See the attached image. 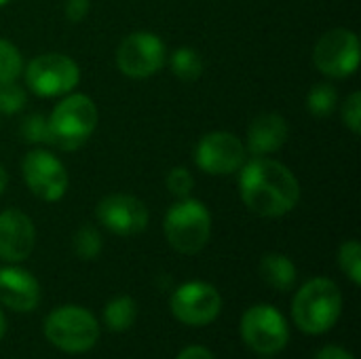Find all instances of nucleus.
<instances>
[{
  "instance_id": "obj_1",
  "label": "nucleus",
  "mask_w": 361,
  "mask_h": 359,
  "mask_svg": "<svg viewBox=\"0 0 361 359\" xmlns=\"http://www.w3.org/2000/svg\"><path fill=\"white\" fill-rule=\"evenodd\" d=\"M239 171L241 201L256 216L281 218L298 205L300 184L283 163L256 157Z\"/></svg>"
},
{
  "instance_id": "obj_2",
  "label": "nucleus",
  "mask_w": 361,
  "mask_h": 359,
  "mask_svg": "<svg viewBox=\"0 0 361 359\" xmlns=\"http://www.w3.org/2000/svg\"><path fill=\"white\" fill-rule=\"evenodd\" d=\"M343 294L338 286L328 277H315L307 281L294 296L292 315L296 326L305 334H324L341 317Z\"/></svg>"
},
{
  "instance_id": "obj_3",
  "label": "nucleus",
  "mask_w": 361,
  "mask_h": 359,
  "mask_svg": "<svg viewBox=\"0 0 361 359\" xmlns=\"http://www.w3.org/2000/svg\"><path fill=\"white\" fill-rule=\"evenodd\" d=\"M49 121L51 146L59 150H78L97 127V108L85 93H72L61 99Z\"/></svg>"
},
{
  "instance_id": "obj_4",
  "label": "nucleus",
  "mask_w": 361,
  "mask_h": 359,
  "mask_svg": "<svg viewBox=\"0 0 361 359\" xmlns=\"http://www.w3.org/2000/svg\"><path fill=\"white\" fill-rule=\"evenodd\" d=\"M165 237L169 245L186 256L199 254L212 235V214L209 209L192 197L173 203L165 216Z\"/></svg>"
},
{
  "instance_id": "obj_5",
  "label": "nucleus",
  "mask_w": 361,
  "mask_h": 359,
  "mask_svg": "<svg viewBox=\"0 0 361 359\" xmlns=\"http://www.w3.org/2000/svg\"><path fill=\"white\" fill-rule=\"evenodd\" d=\"M44 336L63 353H87L99 339V324L82 307H59L47 315Z\"/></svg>"
},
{
  "instance_id": "obj_6",
  "label": "nucleus",
  "mask_w": 361,
  "mask_h": 359,
  "mask_svg": "<svg viewBox=\"0 0 361 359\" xmlns=\"http://www.w3.org/2000/svg\"><path fill=\"white\" fill-rule=\"evenodd\" d=\"M80 80L76 61L63 53H42L25 68V85L40 97H57L74 91Z\"/></svg>"
},
{
  "instance_id": "obj_7",
  "label": "nucleus",
  "mask_w": 361,
  "mask_h": 359,
  "mask_svg": "<svg viewBox=\"0 0 361 359\" xmlns=\"http://www.w3.org/2000/svg\"><path fill=\"white\" fill-rule=\"evenodd\" d=\"M243 343L262 355H275L286 349L290 332L283 315L269 305H256L241 317Z\"/></svg>"
},
{
  "instance_id": "obj_8",
  "label": "nucleus",
  "mask_w": 361,
  "mask_h": 359,
  "mask_svg": "<svg viewBox=\"0 0 361 359\" xmlns=\"http://www.w3.org/2000/svg\"><path fill=\"white\" fill-rule=\"evenodd\" d=\"M317 70L330 78H347L360 66V38L353 30L336 28L326 32L313 51Z\"/></svg>"
},
{
  "instance_id": "obj_9",
  "label": "nucleus",
  "mask_w": 361,
  "mask_h": 359,
  "mask_svg": "<svg viewBox=\"0 0 361 359\" xmlns=\"http://www.w3.org/2000/svg\"><path fill=\"white\" fill-rule=\"evenodd\" d=\"M167 61L165 42L152 32H133L116 49V66L129 78H148Z\"/></svg>"
},
{
  "instance_id": "obj_10",
  "label": "nucleus",
  "mask_w": 361,
  "mask_h": 359,
  "mask_svg": "<svg viewBox=\"0 0 361 359\" xmlns=\"http://www.w3.org/2000/svg\"><path fill=\"white\" fill-rule=\"evenodd\" d=\"M21 174L32 195L47 203L59 201L68 190V171L63 163L49 150H30L23 157Z\"/></svg>"
},
{
  "instance_id": "obj_11",
  "label": "nucleus",
  "mask_w": 361,
  "mask_h": 359,
  "mask_svg": "<svg viewBox=\"0 0 361 359\" xmlns=\"http://www.w3.org/2000/svg\"><path fill=\"white\" fill-rule=\"evenodd\" d=\"M195 163L209 176H228L243 167L245 146L228 131H212L203 135L195 150Z\"/></svg>"
},
{
  "instance_id": "obj_12",
  "label": "nucleus",
  "mask_w": 361,
  "mask_h": 359,
  "mask_svg": "<svg viewBox=\"0 0 361 359\" xmlns=\"http://www.w3.org/2000/svg\"><path fill=\"white\" fill-rule=\"evenodd\" d=\"M169 307L178 322L186 326H207L220 315L222 298L214 286L188 281L173 292Z\"/></svg>"
},
{
  "instance_id": "obj_13",
  "label": "nucleus",
  "mask_w": 361,
  "mask_h": 359,
  "mask_svg": "<svg viewBox=\"0 0 361 359\" xmlns=\"http://www.w3.org/2000/svg\"><path fill=\"white\" fill-rule=\"evenodd\" d=\"M97 220L118 237H133L146 231L150 214L148 207L133 195H108L97 203Z\"/></svg>"
},
{
  "instance_id": "obj_14",
  "label": "nucleus",
  "mask_w": 361,
  "mask_h": 359,
  "mask_svg": "<svg viewBox=\"0 0 361 359\" xmlns=\"http://www.w3.org/2000/svg\"><path fill=\"white\" fill-rule=\"evenodd\" d=\"M36 241V231L30 220L19 209H4L0 214V258L6 262H23Z\"/></svg>"
},
{
  "instance_id": "obj_15",
  "label": "nucleus",
  "mask_w": 361,
  "mask_h": 359,
  "mask_svg": "<svg viewBox=\"0 0 361 359\" xmlns=\"http://www.w3.org/2000/svg\"><path fill=\"white\" fill-rule=\"evenodd\" d=\"M0 303L17 313L34 311L40 303V286L34 275L23 269H0Z\"/></svg>"
},
{
  "instance_id": "obj_16",
  "label": "nucleus",
  "mask_w": 361,
  "mask_h": 359,
  "mask_svg": "<svg viewBox=\"0 0 361 359\" xmlns=\"http://www.w3.org/2000/svg\"><path fill=\"white\" fill-rule=\"evenodd\" d=\"M288 123L281 114L267 112L252 121L247 129V148L254 157H264L277 152L288 140Z\"/></svg>"
},
{
  "instance_id": "obj_17",
  "label": "nucleus",
  "mask_w": 361,
  "mask_h": 359,
  "mask_svg": "<svg viewBox=\"0 0 361 359\" xmlns=\"http://www.w3.org/2000/svg\"><path fill=\"white\" fill-rule=\"evenodd\" d=\"M260 275L267 281V286L279 292L292 290L298 277L294 262L283 254H267L260 260Z\"/></svg>"
},
{
  "instance_id": "obj_18",
  "label": "nucleus",
  "mask_w": 361,
  "mask_h": 359,
  "mask_svg": "<svg viewBox=\"0 0 361 359\" xmlns=\"http://www.w3.org/2000/svg\"><path fill=\"white\" fill-rule=\"evenodd\" d=\"M137 307L131 296H116L104 307V322L112 332H125L133 326Z\"/></svg>"
},
{
  "instance_id": "obj_19",
  "label": "nucleus",
  "mask_w": 361,
  "mask_h": 359,
  "mask_svg": "<svg viewBox=\"0 0 361 359\" xmlns=\"http://www.w3.org/2000/svg\"><path fill=\"white\" fill-rule=\"evenodd\" d=\"M169 68L180 80L192 83L203 74V57L190 47H180L171 53Z\"/></svg>"
},
{
  "instance_id": "obj_20",
  "label": "nucleus",
  "mask_w": 361,
  "mask_h": 359,
  "mask_svg": "<svg viewBox=\"0 0 361 359\" xmlns=\"http://www.w3.org/2000/svg\"><path fill=\"white\" fill-rule=\"evenodd\" d=\"M338 106V91L330 83H319L307 93V110L317 116H330Z\"/></svg>"
},
{
  "instance_id": "obj_21",
  "label": "nucleus",
  "mask_w": 361,
  "mask_h": 359,
  "mask_svg": "<svg viewBox=\"0 0 361 359\" xmlns=\"http://www.w3.org/2000/svg\"><path fill=\"white\" fill-rule=\"evenodd\" d=\"M102 235L91 224L80 226L72 239V250L80 260H95L102 254Z\"/></svg>"
},
{
  "instance_id": "obj_22",
  "label": "nucleus",
  "mask_w": 361,
  "mask_h": 359,
  "mask_svg": "<svg viewBox=\"0 0 361 359\" xmlns=\"http://www.w3.org/2000/svg\"><path fill=\"white\" fill-rule=\"evenodd\" d=\"M21 70H23V61L19 49L13 42L0 38V83L17 80Z\"/></svg>"
},
{
  "instance_id": "obj_23",
  "label": "nucleus",
  "mask_w": 361,
  "mask_h": 359,
  "mask_svg": "<svg viewBox=\"0 0 361 359\" xmlns=\"http://www.w3.org/2000/svg\"><path fill=\"white\" fill-rule=\"evenodd\" d=\"M21 140L27 144H51V131L49 121L42 114H27L19 125Z\"/></svg>"
},
{
  "instance_id": "obj_24",
  "label": "nucleus",
  "mask_w": 361,
  "mask_h": 359,
  "mask_svg": "<svg viewBox=\"0 0 361 359\" xmlns=\"http://www.w3.org/2000/svg\"><path fill=\"white\" fill-rule=\"evenodd\" d=\"M338 264L345 271V275L355 284H361V245L360 241L351 239L345 241L338 250Z\"/></svg>"
},
{
  "instance_id": "obj_25",
  "label": "nucleus",
  "mask_w": 361,
  "mask_h": 359,
  "mask_svg": "<svg viewBox=\"0 0 361 359\" xmlns=\"http://www.w3.org/2000/svg\"><path fill=\"white\" fill-rule=\"evenodd\" d=\"M25 106V91L15 80L0 83V112L17 114Z\"/></svg>"
},
{
  "instance_id": "obj_26",
  "label": "nucleus",
  "mask_w": 361,
  "mask_h": 359,
  "mask_svg": "<svg viewBox=\"0 0 361 359\" xmlns=\"http://www.w3.org/2000/svg\"><path fill=\"white\" fill-rule=\"evenodd\" d=\"M167 190L176 197V199H186L190 197L192 193V186H195V178L192 174L186 169V167H173L169 174H167Z\"/></svg>"
},
{
  "instance_id": "obj_27",
  "label": "nucleus",
  "mask_w": 361,
  "mask_h": 359,
  "mask_svg": "<svg viewBox=\"0 0 361 359\" xmlns=\"http://www.w3.org/2000/svg\"><path fill=\"white\" fill-rule=\"evenodd\" d=\"M343 123L357 135L361 131V93L355 91L347 97L343 106Z\"/></svg>"
},
{
  "instance_id": "obj_28",
  "label": "nucleus",
  "mask_w": 361,
  "mask_h": 359,
  "mask_svg": "<svg viewBox=\"0 0 361 359\" xmlns=\"http://www.w3.org/2000/svg\"><path fill=\"white\" fill-rule=\"evenodd\" d=\"M91 11V0H66V17L72 23L82 21Z\"/></svg>"
},
{
  "instance_id": "obj_29",
  "label": "nucleus",
  "mask_w": 361,
  "mask_h": 359,
  "mask_svg": "<svg viewBox=\"0 0 361 359\" xmlns=\"http://www.w3.org/2000/svg\"><path fill=\"white\" fill-rule=\"evenodd\" d=\"M176 359H214V355H212L205 347H201V345H192V347L182 349V351H180V355H178Z\"/></svg>"
},
{
  "instance_id": "obj_30",
  "label": "nucleus",
  "mask_w": 361,
  "mask_h": 359,
  "mask_svg": "<svg viewBox=\"0 0 361 359\" xmlns=\"http://www.w3.org/2000/svg\"><path fill=\"white\" fill-rule=\"evenodd\" d=\"M315 359H355L349 351H345V349H341V347H336V345H330V347H324Z\"/></svg>"
},
{
  "instance_id": "obj_31",
  "label": "nucleus",
  "mask_w": 361,
  "mask_h": 359,
  "mask_svg": "<svg viewBox=\"0 0 361 359\" xmlns=\"http://www.w3.org/2000/svg\"><path fill=\"white\" fill-rule=\"evenodd\" d=\"M6 184H8V176H6V169L0 165V195L6 190Z\"/></svg>"
},
{
  "instance_id": "obj_32",
  "label": "nucleus",
  "mask_w": 361,
  "mask_h": 359,
  "mask_svg": "<svg viewBox=\"0 0 361 359\" xmlns=\"http://www.w3.org/2000/svg\"><path fill=\"white\" fill-rule=\"evenodd\" d=\"M4 332H6V320H4V315L0 311V339L4 336Z\"/></svg>"
},
{
  "instance_id": "obj_33",
  "label": "nucleus",
  "mask_w": 361,
  "mask_h": 359,
  "mask_svg": "<svg viewBox=\"0 0 361 359\" xmlns=\"http://www.w3.org/2000/svg\"><path fill=\"white\" fill-rule=\"evenodd\" d=\"M11 0H0V6H4V4H8Z\"/></svg>"
}]
</instances>
